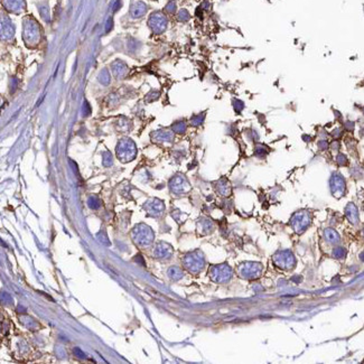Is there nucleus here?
<instances>
[{"label":"nucleus","mask_w":364,"mask_h":364,"mask_svg":"<svg viewBox=\"0 0 364 364\" xmlns=\"http://www.w3.org/2000/svg\"><path fill=\"white\" fill-rule=\"evenodd\" d=\"M204 261L202 258H200L197 254H189L188 260H185L186 267H188L190 270H200V268L203 267Z\"/></svg>","instance_id":"nucleus-7"},{"label":"nucleus","mask_w":364,"mask_h":364,"mask_svg":"<svg viewBox=\"0 0 364 364\" xmlns=\"http://www.w3.org/2000/svg\"><path fill=\"white\" fill-rule=\"evenodd\" d=\"M360 259H361V260L364 262V252H362V253L360 254Z\"/></svg>","instance_id":"nucleus-26"},{"label":"nucleus","mask_w":364,"mask_h":364,"mask_svg":"<svg viewBox=\"0 0 364 364\" xmlns=\"http://www.w3.org/2000/svg\"><path fill=\"white\" fill-rule=\"evenodd\" d=\"M120 5H121V1H120V0H118V1H117V3H116V7H114V8H113V10H114V11H116V10H118V9H119V8H120Z\"/></svg>","instance_id":"nucleus-25"},{"label":"nucleus","mask_w":364,"mask_h":364,"mask_svg":"<svg viewBox=\"0 0 364 364\" xmlns=\"http://www.w3.org/2000/svg\"><path fill=\"white\" fill-rule=\"evenodd\" d=\"M345 215L347 217V220L351 222L352 224H356L358 222V208L353 203H348L345 207Z\"/></svg>","instance_id":"nucleus-8"},{"label":"nucleus","mask_w":364,"mask_h":364,"mask_svg":"<svg viewBox=\"0 0 364 364\" xmlns=\"http://www.w3.org/2000/svg\"><path fill=\"white\" fill-rule=\"evenodd\" d=\"M166 10H167V13H174L176 11V3H175V1H169L168 5L166 6Z\"/></svg>","instance_id":"nucleus-17"},{"label":"nucleus","mask_w":364,"mask_h":364,"mask_svg":"<svg viewBox=\"0 0 364 364\" xmlns=\"http://www.w3.org/2000/svg\"><path fill=\"white\" fill-rule=\"evenodd\" d=\"M174 130L178 134H183L184 131L186 130V124L185 122H177L176 124H174Z\"/></svg>","instance_id":"nucleus-15"},{"label":"nucleus","mask_w":364,"mask_h":364,"mask_svg":"<svg viewBox=\"0 0 364 364\" xmlns=\"http://www.w3.org/2000/svg\"><path fill=\"white\" fill-rule=\"evenodd\" d=\"M363 233H364V231H363Z\"/></svg>","instance_id":"nucleus-28"},{"label":"nucleus","mask_w":364,"mask_h":364,"mask_svg":"<svg viewBox=\"0 0 364 364\" xmlns=\"http://www.w3.org/2000/svg\"><path fill=\"white\" fill-rule=\"evenodd\" d=\"M203 119H204V114H200V116L194 117L193 120H192V123H193L194 126H198V124H200L202 122H203Z\"/></svg>","instance_id":"nucleus-20"},{"label":"nucleus","mask_w":364,"mask_h":364,"mask_svg":"<svg viewBox=\"0 0 364 364\" xmlns=\"http://www.w3.org/2000/svg\"><path fill=\"white\" fill-rule=\"evenodd\" d=\"M362 111H363V113H364V108H363V109H362Z\"/></svg>","instance_id":"nucleus-27"},{"label":"nucleus","mask_w":364,"mask_h":364,"mask_svg":"<svg viewBox=\"0 0 364 364\" xmlns=\"http://www.w3.org/2000/svg\"><path fill=\"white\" fill-rule=\"evenodd\" d=\"M256 153H257L258 156H260V157H264V156L267 155L268 150H267V148H264L263 146H259V147H257V150H256Z\"/></svg>","instance_id":"nucleus-16"},{"label":"nucleus","mask_w":364,"mask_h":364,"mask_svg":"<svg viewBox=\"0 0 364 364\" xmlns=\"http://www.w3.org/2000/svg\"><path fill=\"white\" fill-rule=\"evenodd\" d=\"M341 130H340V129H336V130H335V132H333V136H334V137H340V136H341Z\"/></svg>","instance_id":"nucleus-24"},{"label":"nucleus","mask_w":364,"mask_h":364,"mask_svg":"<svg viewBox=\"0 0 364 364\" xmlns=\"http://www.w3.org/2000/svg\"><path fill=\"white\" fill-rule=\"evenodd\" d=\"M213 271H215V274L213 276V279L215 278V280L219 281H226L231 276V271L227 267H216L213 268Z\"/></svg>","instance_id":"nucleus-9"},{"label":"nucleus","mask_w":364,"mask_h":364,"mask_svg":"<svg viewBox=\"0 0 364 364\" xmlns=\"http://www.w3.org/2000/svg\"><path fill=\"white\" fill-rule=\"evenodd\" d=\"M336 163H337V165H340V166H346V165L348 164L347 157L343 154H338L337 157H336Z\"/></svg>","instance_id":"nucleus-14"},{"label":"nucleus","mask_w":364,"mask_h":364,"mask_svg":"<svg viewBox=\"0 0 364 364\" xmlns=\"http://www.w3.org/2000/svg\"><path fill=\"white\" fill-rule=\"evenodd\" d=\"M233 103H234V104H233L234 109H235V110H237V112H240V111L244 108L243 102H242V101H240V100H234V101H233Z\"/></svg>","instance_id":"nucleus-18"},{"label":"nucleus","mask_w":364,"mask_h":364,"mask_svg":"<svg viewBox=\"0 0 364 364\" xmlns=\"http://www.w3.org/2000/svg\"><path fill=\"white\" fill-rule=\"evenodd\" d=\"M345 254H346V251L341 247L335 248L334 251H333V257L336 258V259H343L345 257Z\"/></svg>","instance_id":"nucleus-12"},{"label":"nucleus","mask_w":364,"mask_h":364,"mask_svg":"<svg viewBox=\"0 0 364 364\" xmlns=\"http://www.w3.org/2000/svg\"><path fill=\"white\" fill-rule=\"evenodd\" d=\"M274 263L280 270H292L296 266V258L289 250H281L274 254Z\"/></svg>","instance_id":"nucleus-2"},{"label":"nucleus","mask_w":364,"mask_h":364,"mask_svg":"<svg viewBox=\"0 0 364 364\" xmlns=\"http://www.w3.org/2000/svg\"><path fill=\"white\" fill-rule=\"evenodd\" d=\"M262 272V266L260 263H254V262H249L244 264L242 269V274L248 279H256Z\"/></svg>","instance_id":"nucleus-5"},{"label":"nucleus","mask_w":364,"mask_h":364,"mask_svg":"<svg viewBox=\"0 0 364 364\" xmlns=\"http://www.w3.org/2000/svg\"><path fill=\"white\" fill-rule=\"evenodd\" d=\"M331 147L333 150H338V148H340V144H338L337 141H334L333 144L331 145Z\"/></svg>","instance_id":"nucleus-23"},{"label":"nucleus","mask_w":364,"mask_h":364,"mask_svg":"<svg viewBox=\"0 0 364 364\" xmlns=\"http://www.w3.org/2000/svg\"><path fill=\"white\" fill-rule=\"evenodd\" d=\"M189 18H190L189 13H188L186 9H182L178 11L177 19L179 20V21H187V20H189Z\"/></svg>","instance_id":"nucleus-13"},{"label":"nucleus","mask_w":364,"mask_h":364,"mask_svg":"<svg viewBox=\"0 0 364 364\" xmlns=\"http://www.w3.org/2000/svg\"><path fill=\"white\" fill-rule=\"evenodd\" d=\"M328 147H329V144L325 139H322V140L318 141V148L321 150H326V149H328Z\"/></svg>","instance_id":"nucleus-19"},{"label":"nucleus","mask_w":364,"mask_h":364,"mask_svg":"<svg viewBox=\"0 0 364 364\" xmlns=\"http://www.w3.org/2000/svg\"><path fill=\"white\" fill-rule=\"evenodd\" d=\"M145 13H146V6L141 2H138L137 5H134V6L132 7V9H131V13H132V16H134V17L142 16Z\"/></svg>","instance_id":"nucleus-11"},{"label":"nucleus","mask_w":364,"mask_h":364,"mask_svg":"<svg viewBox=\"0 0 364 364\" xmlns=\"http://www.w3.org/2000/svg\"><path fill=\"white\" fill-rule=\"evenodd\" d=\"M324 237H325V239H326V241L332 244L338 243V242H340V239H341L337 232H336L335 230H333V229H326V230L324 231Z\"/></svg>","instance_id":"nucleus-10"},{"label":"nucleus","mask_w":364,"mask_h":364,"mask_svg":"<svg viewBox=\"0 0 364 364\" xmlns=\"http://www.w3.org/2000/svg\"><path fill=\"white\" fill-rule=\"evenodd\" d=\"M200 8H202V9L203 10H206V9H208V8H210V2H208V1H204L203 3H202V6H200Z\"/></svg>","instance_id":"nucleus-22"},{"label":"nucleus","mask_w":364,"mask_h":364,"mask_svg":"<svg viewBox=\"0 0 364 364\" xmlns=\"http://www.w3.org/2000/svg\"><path fill=\"white\" fill-rule=\"evenodd\" d=\"M311 213L306 210L297 211L296 213L292 214V216L290 219V225L292 227V230L297 234L304 233L307 230L308 226L311 225Z\"/></svg>","instance_id":"nucleus-1"},{"label":"nucleus","mask_w":364,"mask_h":364,"mask_svg":"<svg viewBox=\"0 0 364 364\" xmlns=\"http://www.w3.org/2000/svg\"><path fill=\"white\" fill-rule=\"evenodd\" d=\"M150 27L155 33L161 34L167 28V18L163 13H154L150 18Z\"/></svg>","instance_id":"nucleus-4"},{"label":"nucleus","mask_w":364,"mask_h":364,"mask_svg":"<svg viewBox=\"0 0 364 364\" xmlns=\"http://www.w3.org/2000/svg\"><path fill=\"white\" fill-rule=\"evenodd\" d=\"M329 188L332 195L336 198H341L346 192V182L340 173H333L329 179Z\"/></svg>","instance_id":"nucleus-3"},{"label":"nucleus","mask_w":364,"mask_h":364,"mask_svg":"<svg viewBox=\"0 0 364 364\" xmlns=\"http://www.w3.org/2000/svg\"><path fill=\"white\" fill-rule=\"evenodd\" d=\"M112 26H113V20H112V18H109L107 23V31H110Z\"/></svg>","instance_id":"nucleus-21"},{"label":"nucleus","mask_w":364,"mask_h":364,"mask_svg":"<svg viewBox=\"0 0 364 364\" xmlns=\"http://www.w3.org/2000/svg\"><path fill=\"white\" fill-rule=\"evenodd\" d=\"M171 189L176 192V193H183V192H186V190L189 189V185H188L187 181L185 179V177H183L181 175L173 178V181L171 183Z\"/></svg>","instance_id":"nucleus-6"}]
</instances>
